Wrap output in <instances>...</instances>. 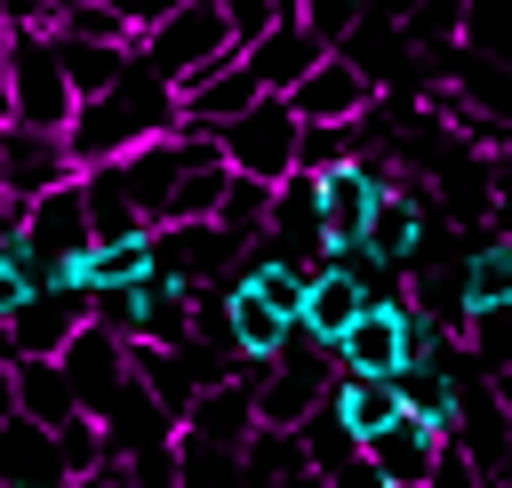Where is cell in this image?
<instances>
[{"instance_id": "obj_22", "label": "cell", "mask_w": 512, "mask_h": 488, "mask_svg": "<svg viewBox=\"0 0 512 488\" xmlns=\"http://www.w3.org/2000/svg\"><path fill=\"white\" fill-rule=\"evenodd\" d=\"M8 400H16V416L40 424V432H64V424L80 416L72 392H64V368H56V360H16V368H8Z\"/></svg>"}, {"instance_id": "obj_35", "label": "cell", "mask_w": 512, "mask_h": 488, "mask_svg": "<svg viewBox=\"0 0 512 488\" xmlns=\"http://www.w3.org/2000/svg\"><path fill=\"white\" fill-rule=\"evenodd\" d=\"M216 8H224V32H232V56L256 48V40L280 24V0H216Z\"/></svg>"}, {"instance_id": "obj_39", "label": "cell", "mask_w": 512, "mask_h": 488, "mask_svg": "<svg viewBox=\"0 0 512 488\" xmlns=\"http://www.w3.org/2000/svg\"><path fill=\"white\" fill-rule=\"evenodd\" d=\"M8 32H16V24H8V8H0V112H8Z\"/></svg>"}, {"instance_id": "obj_10", "label": "cell", "mask_w": 512, "mask_h": 488, "mask_svg": "<svg viewBox=\"0 0 512 488\" xmlns=\"http://www.w3.org/2000/svg\"><path fill=\"white\" fill-rule=\"evenodd\" d=\"M56 368H64L72 408L96 424V416L120 400V384H128V344H120V336H104V328H80V336L56 352Z\"/></svg>"}, {"instance_id": "obj_38", "label": "cell", "mask_w": 512, "mask_h": 488, "mask_svg": "<svg viewBox=\"0 0 512 488\" xmlns=\"http://www.w3.org/2000/svg\"><path fill=\"white\" fill-rule=\"evenodd\" d=\"M328 488H384V480H376V472H368V456H352V464H344V472H336V480H328Z\"/></svg>"}, {"instance_id": "obj_2", "label": "cell", "mask_w": 512, "mask_h": 488, "mask_svg": "<svg viewBox=\"0 0 512 488\" xmlns=\"http://www.w3.org/2000/svg\"><path fill=\"white\" fill-rule=\"evenodd\" d=\"M136 64L176 96V88H192L200 72H216V64H232V32H224V8L216 0H168V8H152V24H144V40H136Z\"/></svg>"}, {"instance_id": "obj_44", "label": "cell", "mask_w": 512, "mask_h": 488, "mask_svg": "<svg viewBox=\"0 0 512 488\" xmlns=\"http://www.w3.org/2000/svg\"><path fill=\"white\" fill-rule=\"evenodd\" d=\"M96 488H112V480H96Z\"/></svg>"}, {"instance_id": "obj_11", "label": "cell", "mask_w": 512, "mask_h": 488, "mask_svg": "<svg viewBox=\"0 0 512 488\" xmlns=\"http://www.w3.org/2000/svg\"><path fill=\"white\" fill-rule=\"evenodd\" d=\"M368 264L360 256H344V264H328V272H312V288H304V312H296V336H312L320 352H336V336L368 312Z\"/></svg>"}, {"instance_id": "obj_16", "label": "cell", "mask_w": 512, "mask_h": 488, "mask_svg": "<svg viewBox=\"0 0 512 488\" xmlns=\"http://www.w3.org/2000/svg\"><path fill=\"white\" fill-rule=\"evenodd\" d=\"M320 56H328V48H320V40L296 24V0H280V24H272L256 48H240V64H248V80H256L264 96H288V88H296V80H304Z\"/></svg>"}, {"instance_id": "obj_7", "label": "cell", "mask_w": 512, "mask_h": 488, "mask_svg": "<svg viewBox=\"0 0 512 488\" xmlns=\"http://www.w3.org/2000/svg\"><path fill=\"white\" fill-rule=\"evenodd\" d=\"M408 320H416V312H408V296H400V288H376V296H368V312H360V320L336 336V352H328V360H336V376L392 384V376L408 368Z\"/></svg>"}, {"instance_id": "obj_14", "label": "cell", "mask_w": 512, "mask_h": 488, "mask_svg": "<svg viewBox=\"0 0 512 488\" xmlns=\"http://www.w3.org/2000/svg\"><path fill=\"white\" fill-rule=\"evenodd\" d=\"M80 168H72V152H64V136H32V128H0V200L8 208H24V200H40V192H56V184H72Z\"/></svg>"}, {"instance_id": "obj_26", "label": "cell", "mask_w": 512, "mask_h": 488, "mask_svg": "<svg viewBox=\"0 0 512 488\" xmlns=\"http://www.w3.org/2000/svg\"><path fill=\"white\" fill-rule=\"evenodd\" d=\"M456 56H472V64H512V0H464Z\"/></svg>"}, {"instance_id": "obj_5", "label": "cell", "mask_w": 512, "mask_h": 488, "mask_svg": "<svg viewBox=\"0 0 512 488\" xmlns=\"http://www.w3.org/2000/svg\"><path fill=\"white\" fill-rule=\"evenodd\" d=\"M216 160H224V176H240V184H288L296 176V120H288V104L280 96H264L256 112H240L232 128H216Z\"/></svg>"}, {"instance_id": "obj_25", "label": "cell", "mask_w": 512, "mask_h": 488, "mask_svg": "<svg viewBox=\"0 0 512 488\" xmlns=\"http://www.w3.org/2000/svg\"><path fill=\"white\" fill-rule=\"evenodd\" d=\"M328 416L352 432V448H368L392 416H400V400H392V384H360V376H336L328 384Z\"/></svg>"}, {"instance_id": "obj_29", "label": "cell", "mask_w": 512, "mask_h": 488, "mask_svg": "<svg viewBox=\"0 0 512 488\" xmlns=\"http://www.w3.org/2000/svg\"><path fill=\"white\" fill-rule=\"evenodd\" d=\"M296 456H304V472H312V480H336L360 448H352V432H344V424L328 416V400H320V408L296 424Z\"/></svg>"}, {"instance_id": "obj_3", "label": "cell", "mask_w": 512, "mask_h": 488, "mask_svg": "<svg viewBox=\"0 0 512 488\" xmlns=\"http://www.w3.org/2000/svg\"><path fill=\"white\" fill-rule=\"evenodd\" d=\"M72 88H64V72H56V48H48V32H32V24H16L8 32V128H32V136H64L72 128Z\"/></svg>"}, {"instance_id": "obj_19", "label": "cell", "mask_w": 512, "mask_h": 488, "mask_svg": "<svg viewBox=\"0 0 512 488\" xmlns=\"http://www.w3.org/2000/svg\"><path fill=\"white\" fill-rule=\"evenodd\" d=\"M504 304H512V248L472 232V248L456 256V312L472 320V312H504Z\"/></svg>"}, {"instance_id": "obj_1", "label": "cell", "mask_w": 512, "mask_h": 488, "mask_svg": "<svg viewBox=\"0 0 512 488\" xmlns=\"http://www.w3.org/2000/svg\"><path fill=\"white\" fill-rule=\"evenodd\" d=\"M152 136H176V96L128 56V80H120L112 96H96V104L72 112L64 152H72V168H112V160H128V152L152 144Z\"/></svg>"}, {"instance_id": "obj_20", "label": "cell", "mask_w": 512, "mask_h": 488, "mask_svg": "<svg viewBox=\"0 0 512 488\" xmlns=\"http://www.w3.org/2000/svg\"><path fill=\"white\" fill-rule=\"evenodd\" d=\"M96 432H104V464H120V456H144V448H168V440H176V424H168L136 384H120V400L96 416Z\"/></svg>"}, {"instance_id": "obj_8", "label": "cell", "mask_w": 512, "mask_h": 488, "mask_svg": "<svg viewBox=\"0 0 512 488\" xmlns=\"http://www.w3.org/2000/svg\"><path fill=\"white\" fill-rule=\"evenodd\" d=\"M280 104H288V120H296V128H352V120L376 104V88H368L344 56H320V64H312Z\"/></svg>"}, {"instance_id": "obj_23", "label": "cell", "mask_w": 512, "mask_h": 488, "mask_svg": "<svg viewBox=\"0 0 512 488\" xmlns=\"http://www.w3.org/2000/svg\"><path fill=\"white\" fill-rule=\"evenodd\" d=\"M136 280H152V232L96 240V248L80 256V272H72V288H80V296H88V288H136Z\"/></svg>"}, {"instance_id": "obj_45", "label": "cell", "mask_w": 512, "mask_h": 488, "mask_svg": "<svg viewBox=\"0 0 512 488\" xmlns=\"http://www.w3.org/2000/svg\"><path fill=\"white\" fill-rule=\"evenodd\" d=\"M0 128H8V120H0Z\"/></svg>"}, {"instance_id": "obj_33", "label": "cell", "mask_w": 512, "mask_h": 488, "mask_svg": "<svg viewBox=\"0 0 512 488\" xmlns=\"http://www.w3.org/2000/svg\"><path fill=\"white\" fill-rule=\"evenodd\" d=\"M216 200H224V168H184V184L168 192V224H208ZM168 224H160V232H168Z\"/></svg>"}, {"instance_id": "obj_36", "label": "cell", "mask_w": 512, "mask_h": 488, "mask_svg": "<svg viewBox=\"0 0 512 488\" xmlns=\"http://www.w3.org/2000/svg\"><path fill=\"white\" fill-rule=\"evenodd\" d=\"M352 16H360V8H344V0H296V24H304L320 48H336V40L352 32Z\"/></svg>"}, {"instance_id": "obj_15", "label": "cell", "mask_w": 512, "mask_h": 488, "mask_svg": "<svg viewBox=\"0 0 512 488\" xmlns=\"http://www.w3.org/2000/svg\"><path fill=\"white\" fill-rule=\"evenodd\" d=\"M264 104V88L248 80V64L232 56V64H216V72H200L192 88H176V128L184 136H216V128H232L240 112H256Z\"/></svg>"}, {"instance_id": "obj_21", "label": "cell", "mask_w": 512, "mask_h": 488, "mask_svg": "<svg viewBox=\"0 0 512 488\" xmlns=\"http://www.w3.org/2000/svg\"><path fill=\"white\" fill-rule=\"evenodd\" d=\"M0 488H64L56 440L24 416H0Z\"/></svg>"}, {"instance_id": "obj_18", "label": "cell", "mask_w": 512, "mask_h": 488, "mask_svg": "<svg viewBox=\"0 0 512 488\" xmlns=\"http://www.w3.org/2000/svg\"><path fill=\"white\" fill-rule=\"evenodd\" d=\"M360 456H368V472H376L384 488H424V472H432V456H440V432L416 424V416H392Z\"/></svg>"}, {"instance_id": "obj_41", "label": "cell", "mask_w": 512, "mask_h": 488, "mask_svg": "<svg viewBox=\"0 0 512 488\" xmlns=\"http://www.w3.org/2000/svg\"><path fill=\"white\" fill-rule=\"evenodd\" d=\"M272 488H328V480H312V472H288V480H272Z\"/></svg>"}, {"instance_id": "obj_24", "label": "cell", "mask_w": 512, "mask_h": 488, "mask_svg": "<svg viewBox=\"0 0 512 488\" xmlns=\"http://www.w3.org/2000/svg\"><path fill=\"white\" fill-rule=\"evenodd\" d=\"M48 48H56V72L72 88V104H96L128 80V48H88V40H48Z\"/></svg>"}, {"instance_id": "obj_34", "label": "cell", "mask_w": 512, "mask_h": 488, "mask_svg": "<svg viewBox=\"0 0 512 488\" xmlns=\"http://www.w3.org/2000/svg\"><path fill=\"white\" fill-rule=\"evenodd\" d=\"M176 488H248V480H240V456H216V448H184L176 440Z\"/></svg>"}, {"instance_id": "obj_43", "label": "cell", "mask_w": 512, "mask_h": 488, "mask_svg": "<svg viewBox=\"0 0 512 488\" xmlns=\"http://www.w3.org/2000/svg\"><path fill=\"white\" fill-rule=\"evenodd\" d=\"M488 488H512V472H504V480H488Z\"/></svg>"}, {"instance_id": "obj_12", "label": "cell", "mask_w": 512, "mask_h": 488, "mask_svg": "<svg viewBox=\"0 0 512 488\" xmlns=\"http://www.w3.org/2000/svg\"><path fill=\"white\" fill-rule=\"evenodd\" d=\"M80 328H88V304H80V296H64V288H32V296L0 320L8 360H56Z\"/></svg>"}, {"instance_id": "obj_17", "label": "cell", "mask_w": 512, "mask_h": 488, "mask_svg": "<svg viewBox=\"0 0 512 488\" xmlns=\"http://www.w3.org/2000/svg\"><path fill=\"white\" fill-rule=\"evenodd\" d=\"M248 432H256V408H248V384H232V376L208 384V392L184 408V424H176L184 448H216V456H240Z\"/></svg>"}, {"instance_id": "obj_27", "label": "cell", "mask_w": 512, "mask_h": 488, "mask_svg": "<svg viewBox=\"0 0 512 488\" xmlns=\"http://www.w3.org/2000/svg\"><path fill=\"white\" fill-rule=\"evenodd\" d=\"M392 400H400V416H416V424H432V432L448 440V424H456V384H448L440 368H400V376H392Z\"/></svg>"}, {"instance_id": "obj_4", "label": "cell", "mask_w": 512, "mask_h": 488, "mask_svg": "<svg viewBox=\"0 0 512 488\" xmlns=\"http://www.w3.org/2000/svg\"><path fill=\"white\" fill-rule=\"evenodd\" d=\"M328 384H336V360L312 344V336H288L280 344V360L256 376V392H248V408H256V432H296L320 400H328Z\"/></svg>"}, {"instance_id": "obj_30", "label": "cell", "mask_w": 512, "mask_h": 488, "mask_svg": "<svg viewBox=\"0 0 512 488\" xmlns=\"http://www.w3.org/2000/svg\"><path fill=\"white\" fill-rule=\"evenodd\" d=\"M264 216H272V192L264 184H240V176H224V200H216V232L232 240V248H256L264 240Z\"/></svg>"}, {"instance_id": "obj_42", "label": "cell", "mask_w": 512, "mask_h": 488, "mask_svg": "<svg viewBox=\"0 0 512 488\" xmlns=\"http://www.w3.org/2000/svg\"><path fill=\"white\" fill-rule=\"evenodd\" d=\"M8 232H16V208H8V200H0V240H8Z\"/></svg>"}, {"instance_id": "obj_28", "label": "cell", "mask_w": 512, "mask_h": 488, "mask_svg": "<svg viewBox=\"0 0 512 488\" xmlns=\"http://www.w3.org/2000/svg\"><path fill=\"white\" fill-rule=\"evenodd\" d=\"M80 208H88V232L96 240H120V232H144L128 192H120V168H80Z\"/></svg>"}, {"instance_id": "obj_40", "label": "cell", "mask_w": 512, "mask_h": 488, "mask_svg": "<svg viewBox=\"0 0 512 488\" xmlns=\"http://www.w3.org/2000/svg\"><path fill=\"white\" fill-rule=\"evenodd\" d=\"M488 392H496V408H504V424H512V368H504V376H488Z\"/></svg>"}, {"instance_id": "obj_32", "label": "cell", "mask_w": 512, "mask_h": 488, "mask_svg": "<svg viewBox=\"0 0 512 488\" xmlns=\"http://www.w3.org/2000/svg\"><path fill=\"white\" fill-rule=\"evenodd\" d=\"M288 472H304L296 432H248V448H240V480H248V488H272V480H288Z\"/></svg>"}, {"instance_id": "obj_9", "label": "cell", "mask_w": 512, "mask_h": 488, "mask_svg": "<svg viewBox=\"0 0 512 488\" xmlns=\"http://www.w3.org/2000/svg\"><path fill=\"white\" fill-rule=\"evenodd\" d=\"M264 256L296 264V272H328V232H320V208H312V176H288L272 184V216H264Z\"/></svg>"}, {"instance_id": "obj_13", "label": "cell", "mask_w": 512, "mask_h": 488, "mask_svg": "<svg viewBox=\"0 0 512 488\" xmlns=\"http://www.w3.org/2000/svg\"><path fill=\"white\" fill-rule=\"evenodd\" d=\"M448 440L464 448V464H472L480 480H504V472H512V424H504L488 376H464V384H456V424H448Z\"/></svg>"}, {"instance_id": "obj_37", "label": "cell", "mask_w": 512, "mask_h": 488, "mask_svg": "<svg viewBox=\"0 0 512 488\" xmlns=\"http://www.w3.org/2000/svg\"><path fill=\"white\" fill-rule=\"evenodd\" d=\"M424 488H488L472 464H464V448L456 440H440V456H432V472H424Z\"/></svg>"}, {"instance_id": "obj_6", "label": "cell", "mask_w": 512, "mask_h": 488, "mask_svg": "<svg viewBox=\"0 0 512 488\" xmlns=\"http://www.w3.org/2000/svg\"><path fill=\"white\" fill-rule=\"evenodd\" d=\"M392 192V168L384 160H336L312 176V208H320V232H328V256H360V232L376 216V200Z\"/></svg>"}, {"instance_id": "obj_31", "label": "cell", "mask_w": 512, "mask_h": 488, "mask_svg": "<svg viewBox=\"0 0 512 488\" xmlns=\"http://www.w3.org/2000/svg\"><path fill=\"white\" fill-rule=\"evenodd\" d=\"M456 344H464L472 376H504V368H512V304H504V312H472V320L456 328Z\"/></svg>"}]
</instances>
